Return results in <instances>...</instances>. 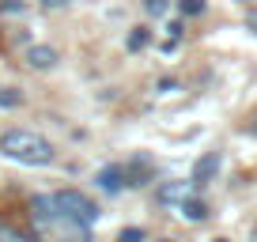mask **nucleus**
I'll return each mask as SVG.
<instances>
[{
    "mask_svg": "<svg viewBox=\"0 0 257 242\" xmlns=\"http://www.w3.org/2000/svg\"><path fill=\"white\" fill-rule=\"evenodd\" d=\"M31 223L42 242H91V227L64 216L53 204V197H34L31 201Z\"/></svg>",
    "mask_w": 257,
    "mask_h": 242,
    "instance_id": "1",
    "label": "nucleus"
},
{
    "mask_svg": "<svg viewBox=\"0 0 257 242\" xmlns=\"http://www.w3.org/2000/svg\"><path fill=\"white\" fill-rule=\"evenodd\" d=\"M0 152L8 155V159L23 163V167H49L53 163V144H49L46 137H38V133L31 129H8L0 133Z\"/></svg>",
    "mask_w": 257,
    "mask_h": 242,
    "instance_id": "2",
    "label": "nucleus"
},
{
    "mask_svg": "<svg viewBox=\"0 0 257 242\" xmlns=\"http://www.w3.org/2000/svg\"><path fill=\"white\" fill-rule=\"evenodd\" d=\"M53 204L64 212V216H72L76 223L91 227L98 219V204L91 201L87 193H80V189H61V193H53Z\"/></svg>",
    "mask_w": 257,
    "mask_h": 242,
    "instance_id": "3",
    "label": "nucleus"
},
{
    "mask_svg": "<svg viewBox=\"0 0 257 242\" xmlns=\"http://www.w3.org/2000/svg\"><path fill=\"white\" fill-rule=\"evenodd\" d=\"M219 163H223V159H219V152H204L201 159L193 163V178H189V186H193V189H204L212 178L219 174Z\"/></svg>",
    "mask_w": 257,
    "mask_h": 242,
    "instance_id": "4",
    "label": "nucleus"
},
{
    "mask_svg": "<svg viewBox=\"0 0 257 242\" xmlns=\"http://www.w3.org/2000/svg\"><path fill=\"white\" fill-rule=\"evenodd\" d=\"M121 170H125V186H148L152 174H155V163L148 155H137V159L121 163Z\"/></svg>",
    "mask_w": 257,
    "mask_h": 242,
    "instance_id": "5",
    "label": "nucleus"
},
{
    "mask_svg": "<svg viewBox=\"0 0 257 242\" xmlns=\"http://www.w3.org/2000/svg\"><path fill=\"white\" fill-rule=\"evenodd\" d=\"M57 61H61V53H57L53 46H31V49H27V65L38 68V72H49Z\"/></svg>",
    "mask_w": 257,
    "mask_h": 242,
    "instance_id": "6",
    "label": "nucleus"
},
{
    "mask_svg": "<svg viewBox=\"0 0 257 242\" xmlns=\"http://www.w3.org/2000/svg\"><path fill=\"white\" fill-rule=\"evenodd\" d=\"M98 189H106V193H117L121 186H125V170H121V163H110V167L98 170Z\"/></svg>",
    "mask_w": 257,
    "mask_h": 242,
    "instance_id": "7",
    "label": "nucleus"
},
{
    "mask_svg": "<svg viewBox=\"0 0 257 242\" xmlns=\"http://www.w3.org/2000/svg\"><path fill=\"white\" fill-rule=\"evenodd\" d=\"M178 216H182V219H189V223H201V219L208 216V204H204L201 197H193V193H189L182 204H178Z\"/></svg>",
    "mask_w": 257,
    "mask_h": 242,
    "instance_id": "8",
    "label": "nucleus"
},
{
    "mask_svg": "<svg viewBox=\"0 0 257 242\" xmlns=\"http://www.w3.org/2000/svg\"><path fill=\"white\" fill-rule=\"evenodd\" d=\"M189 189H193L189 182H167V186L159 189V201L163 204H182L185 197H189Z\"/></svg>",
    "mask_w": 257,
    "mask_h": 242,
    "instance_id": "9",
    "label": "nucleus"
},
{
    "mask_svg": "<svg viewBox=\"0 0 257 242\" xmlns=\"http://www.w3.org/2000/svg\"><path fill=\"white\" fill-rule=\"evenodd\" d=\"M148 38H152V31H148V27H133V34H128V53H140V49L148 46Z\"/></svg>",
    "mask_w": 257,
    "mask_h": 242,
    "instance_id": "10",
    "label": "nucleus"
},
{
    "mask_svg": "<svg viewBox=\"0 0 257 242\" xmlns=\"http://www.w3.org/2000/svg\"><path fill=\"white\" fill-rule=\"evenodd\" d=\"M16 106H23V95L16 87H0V110H16Z\"/></svg>",
    "mask_w": 257,
    "mask_h": 242,
    "instance_id": "11",
    "label": "nucleus"
},
{
    "mask_svg": "<svg viewBox=\"0 0 257 242\" xmlns=\"http://www.w3.org/2000/svg\"><path fill=\"white\" fill-rule=\"evenodd\" d=\"M204 8H208V4H204V0H178V12H182L185 19H189V16H201Z\"/></svg>",
    "mask_w": 257,
    "mask_h": 242,
    "instance_id": "12",
    "label": "nucleus"
},
{
    "mask_svg": "<svg viewBox=\"0 0 257 242\" xmlns=\"http://www.w3.org/2000/svg\"><path fill=\"white\" fill-rule=\"evenodd\" d=\"M117 242H148V234H144V227H125L117 234Z\"/></svg>",
    "mask_w": 257,
    "mask_h": 242,
    "instance_id": "13",
    "label": "nucleus"
},
{
    "mask_svg": "<svg viewBox=\"0 0 257 242\" xmlns=\"http://www.w3.org/2000/svg\"><path fill=\"white\" fill-rule=\"evenodd\" d=\"M0 242H31L27 234H19L16 227H8V223H0Z\"/></svg>",
    "mask_w": 257,
    "mask_h": 242,
    "instance_id": "14",
    "label": "nucleus"
},
{
    "mask_svg": "<svg viewBox=\"0 0 257 242\" xmlns=\"http://www.w3.org/2000/svg\"><path fill=\"white\" fill-rule=\"evenodd\" d=\"M144 12H148V16H155V19L167 16V0H144Z\"/></svg>",
    "mask_w": 257,
    "mask_h": 242,
    "instance_id": "15",
    "label": "nucleus"
},
{
    "mask_svg": "<svg viewBox=\"0 0 257 242\" xmlns=\"http://www.w3.org/2000/svg\"><path fill=\"white\" fill-rule=\"evenodd\" d=\"M64 4H68V0H42V8H46V12H57V8H64Z\"/></svg>",
    "mask_w": 257,
    "mask_h": 242,
    "instance_id": "16",
    "label": "nucleus"
},
{
    "mask_svg": "<svg viewBox=\"0 0 257 242\" xmlns=\"http://www.w3.org/2000/svg\"><path fill=\"white\" fill-rule=\"evenodd\" d=\"M246 27L257 34V8H249V12H246Z\"/></svg>",
    "mask_w": 257,
    "mask_h": 242,
    "instance_id": "17",
    "label": "nucleus"
},
{
    "mask_svg": "<svg viewBox=\"0 0 257 242\" xmlns=\"http://www.w3.org/2000/svg\"><path fill=\"white\" fill-rule=\"evenodd\" d=\"M159 91H163V95H170V91H178V83L174 80H159Z\"/></svg>",
    "mask_w": 257,
    "mask_h": 242,
    "instance_id": "18",
    "label": "nucleus"
},
{
    "mask_svg": "<svg viewBox=\"0 0 257 242\" xmlns=\"http://www.w3.org/2000/svg\"><path fill=\"white\" fill-rule=\"evenodd\" d=\"M242 4H246V0H242Z\"/></svg>",
    "mask_w": 257,
    "mask_h": 242,
    "instance_id": "19",
    "label": "nucleus"
}]
</instances>
